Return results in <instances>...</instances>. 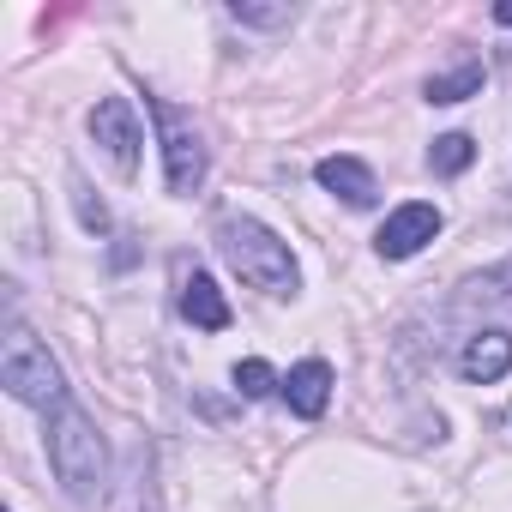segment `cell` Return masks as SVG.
Instances as JSON below:
<instances>
[{"instance_id":"ba28073f","label":"cell","mask_w":512,"mask_h":512,"mask_svg":"<svg viewBox=\"0 0 512 512\" xmlns=\"http://www.w3.org/2000/svg\"><path fill=\"white\" fill-rule=\"evenodd\" d=\"M458 368H464V380H476V386L506 380V374H512V332H476V338L458 350Z\"/></svg>"},{"instance_id":"277c9868","label":"cell","mask_w":512,"mask_h":512,"mask_svg":"<svg viewBox=\"0 0 512 512\" xmlns=\"http://www.w3.org/2000/svg\"><path fill=\"white\" fill-rule=\"evenodd\" d=\"M157 133H163V169H169V193H193L205 181V145H199V127L187 109L163 103V97H145Z\"/></svg>"},{"instance_id":"52a82bcc","label":"cell","mask_w":512,"mask_h":512,"mask_svg":"<svg viewBox=\"0 0 512 512\" xmlns=\"http://www.w3.org/2000/svg\"><path fill=\"white\" fill-rule=\"evenodd\" d=\"M320 187L326 193H338L344 205H356V211H368L374 199H380V181H374V169L368 163H356V157H320Z\"/></svg>"},{"instance_id":"5b68a950","label":"cell","mask_w":512,"mask_h":512,"mask_svg":"<svg viewBox=\"0 0 512 512\" xmlns=\"http://www.w3.org/2000/svg\"><path fill=\"white\" fill-rule=\"evenodd\" d=\"M91 139L109 151V163H115L121 175H139V145H145V133H139V115H133L127 97H103V103L91 109Z\"/></svg>"},{"instance_id":"3957f363","label":"cell","mask_w":512,"mask_h":512,"mask_svg":"<svg viewBox=\"0 0 512 512\" xmlns=\"http://www.w3.org/2000/svg\"><path fill=\"white\" fill-rule=\"evenodd\" d=\"M0 380H7V392L31 410H67V380H61V362L49 356V344H37L25 326L7 332V344H0Z\"/></svg>"},{"instance_id":"9a60e30c","label":"cell","mask_w":512,"mask_h":512,"mask_svg":"<svg viewBox=\"0 0 512 512\" xmlns=\"http://www.w3.org/2000/svg\"><path fill=\"white\" fill-rule=\"evenodd\" d=\"M229 19H235V25H260V31H272V25H290L296 13H290V7H247V0H235Z\"/></svg>"},{"instance_id":"7c38bea8","label":"cell","mask_w":512,"mask_h":512,"mask_svg":"<svg viewBox=\"0 0 512 512\" xmlns=\"http://www.w3.org/2000/svg\"><path fill=\"white\" fill-rule=\"evenodd\" d=\"M476 163V139L470 133H446V139H434V151H428V169L434 175H464Z\"/></svg>"},{"instance_id":"2e32d148","label":"cell","mask_w":512,"mask_h":512,"mask_svg":"<svg viewBox=\"0 0 512 512\" xmlns=\"http://www.w3.org/2000/svg\"><path fill=\"white\" fill-rule=\"evenodd\" d=\"M494 19H500V25H512V0H500V7H494Z\"/></svg>"},{"instance_id":"7a4b0ae2","label":"cell","mask_w":512,"mask_h":512,"mask_svg":"<svg viewBox=\"0 0 512 512\" xmlns=\"http://www.w3.org/2000/svg\"><path fill=\"white\" fill-rule=\"evenodd\" d=\"M49 464H55V482L73 494V500H97L103 482H109V452H103V434L91 428V416L79 404L55 410L49 422Z\"/></svg>"},{"instance_id":"30bf717a","label":"cell","mask_w":512,"mask_h":512,"mask_svg":"<svg viewBox=\"0 0 512 512\" xmlns=\"http://www.w3.org/2000/svg\"><path fill=\"white\" fill-rule=\"evenodd\" d=\"M181 314H187L199 332H223V326H229V302L217 296V284H211L205 272H193V278L181 284Z\"/></svg>"},{"instance_id":"4fadbf2b","label":"cell","mask_w":512,"mask_h":512,"mask_svg":"<svg viewBox=\"0 0 512 512\" xmlns=\"http://www.w3.org/2000/svg\"><path fill=\"white\" fill-rule=\"evenodd\" d=\"M272 386H284V380H278L266 362H235V392H241V398H266Z\"/></svg>"},{"instance_id":"8992f818","label":"cell","mask_w":512,"mask_h":512,"mask_svg":"<svg viewBox=\"0 0 512 512\" xmlns=\"http://www.w3.org/2000/svg\"><path fill=\"white\" fill-rule=\"evenodd\" d=\"M434 235H440V211H434L428 199H410V205H398V211L380 223L374 247H380V260H410V253H422Z\"/></svg>"},{"instance_id":"9c48e42d","label":"cell","mask_w":512,"mask_h":512,"mask_svg":"<svg viewBox=\"0 0 512 512\" xmlns=\"http://www.w3.org/2000/svg\"><path fill=\"white\" fill-rule=\"evenodd\" d=\"M284 398H290V410L296 416H326V398H332V368L320 362V356H308V362H296L290 368V380H284Z\"/></svg>"},{"instance_id":"6da1fadb","label":"cell","mask_w":512,"mask_h":512,"mask_svg":"<svg viewBox=\"0 0 512 512\" xmlns=\"http://www.w3.org/2000/svg\"><path fill=\"white\" fill-rule=\"evenodd\" d=\"M217 247L235 266V278H247L253 290H266V296H290L296 290V253L260 217H223L217 223Z\"/></svg>"},{"instance_id":"5bb4252c","label":"cell","mask_w":512,"mask_h":512,"mask_svg":"<svg viewBox=\"0 0 512 512\" xmlns=\"http://www.w3.org/2000/svg\"><path fill=\"white\" fill-rule=\"evenodd\" d=\"M73 205H79V223L91 229V235H109V205L103 199H91V187L73 175Z\"/></svg>"},{"instance_id":"8fae6325","label":"cell","mask_w":512,"mask_h":512,"mask_svg":"<svg viewBox=\"0 0 512 512\" xmlns=\"http://www.w3.org/2000/svg\"><path fill=\"white\" fill-rule=\"evenodd\" d=\"M422 91H428V103H464L482 91V61H458L452 73H434Z\"/></svg>"}]
</instances>
